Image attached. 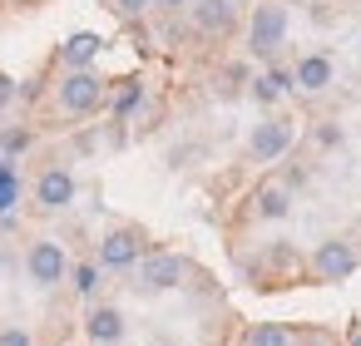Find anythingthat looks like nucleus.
<instances>
[{"instance_id": "obj_1", "label": "nucleus", "mask_w": 361, "mask_h": 346, "mask_svg": "<svg viewBox=\"0 0 361 346\" xmlns=\"http://www.w3.org/2000/svg\"><path fill=\"white\" fill-rule=\"evenodd\" d=\"M60 104H65L70 114H94V109L104 104V80H99L94 70H70V75L60 80Z\"/></svg>"}, {"instance_id": "obj_2", "label": "nucleus", "mask_w": 361, "mask_h": 346, "mask_svg": "<svg viewBox=\"0 0 361 346\" xmlns=\"http://www.w3.org/2000/svg\"><path fill=\"white\" fill-rule=\"evenodd\" d=\"M282 40H287V6H257L252 11V25H247L252 55H272Z\"/></svg>"}, {"instance_id": "obj_3", "label": "nucleus", "mask_w": 361, "mask_h": 346, "mask_svg": "<svg viewBox=\"0 0 361 346\" xmlns=\"http://www.w3.org/2000/svg\"><path fill=\"white\" fill-rule=\"evenodd\" d=\"M292 149V124L287 119H262L257 129H252V139H247V154L257 159V163H272V159H282Z\"/></svg>"}, {"instance_id": "obj_4", "label": "nucleus", "mask_w": 361, "mask_h": 346, "mask_svg": "<svg viewBox=\"0 0 361 346\" xmlns=\"http://www.w3.org/2000/svg\"><path fill=\"white\" fill-rule=\"evenodd\" d=\"M25 267H30V282H40V287H55V282L70 272V262H65V247H60V242H35V247H30V257H25Z\"/></svg>"}, {"instance_id": "obj_5", "label": "nucleus", "mask_w": 361, "mask_h": 346, "mask_svg": "<svg viewBox=\"0 0 361 346\" xmlns=\"http://www.w3.org/2000/svg\"><path fill=\"white\" fill-rule=\"evenodd\" d=\"M178 282H183V257H173V252H154V257L139 262V287H149V292H169V287H178Z\"/></svg>"}, {"instance_id": "obj_6", "label": "nucleus", "mask_w": 361, "mask_h": 346, "mask_svg": "<svg viewBox=\"0 0 361 346\" xmlns=\"http://www.w3.org/2000/svg\"><path fill=\"white\" fill-rule=\"evenodd\" d=\"M312 267L322 272V282H346L351 272H356V252H351V242H322L317 247V257H312Z\"/></svg>"}, {"instance_id": "obj_7", "label": "nucleus", "mask_w": 361, "mask_h": 346, "mask_svg": "<svg viewBox=\"0 0 361 346\" xmlns=\"http://www.w3.org/2000/svg\"><path fill=\"white\" fill-rule=\"evenodd\" d=\"M35 198H40V208H70L75 203V178L65 168H45L40 183H35Z\"/></svg>"}, {"instance_id": "obj_8", "label": "nucleus", "mask_w": 361, "mask_h": 346, "mask_svg": "<svg viewBox=\"0 0 361 346\" xmlns=\"http://www.w3.org/2000/svg\"><path fill=\"white\" fill-rule=\"evenodd\" d=\"M139 262V237L134 233H109L104 242H99V267H134Z\"/></svg>"}, {"instance_id": "obj_9", "label": "nucleus", "mask_w": 361, "mask_h": 346, "mask_svg": "<svg viewBox=\"0 0 361 346\" xmlns=\"http://www.w3.org/2000/svg\"><path fill=\"white\" fill-rule=\"evenodd\" d=\"M99 50H104V40L90 35V30H80V35H70V40L60 45V60H65L70 70H90V65L99 60Z\"/></svg>"}, {"instance_id": "obj_10", "label": "nucleus", "mask_w": 361, "mask_h": 346, "mask_svg": "<svg viewBox=\"0 0 361 346\" xmlns=\"http://www.w3.org/2000/svg\"><path fill=\"white\" fill-rule=\"evenodd\" d=\"M85 336L99 341V346H114V341L124 336V316H119L114 307H94V311L85 316Z\"/></svg>"}, {"instance_id": "obj_11", "label": "nucleus", "mask_w": 361, "mask_h": 346, "mask_svg": "<svg viewBox=\"0 0 361 346\" xmlns=\"http://www.w3.org/2000/svg\"><path fill=\"white\" fill-rule=\"evenodd\" d=\"M292 85H297V89H307V94L326 89V85H331V60H326V55H307V60H297Z\"/></svg>"}, {"instance_id": "obj_12", "label": "nucleus", "mask_w": 361, "mask_h": 346, "mask_svg": "<svg viewBox=\"0 0 361 346\" xmlns=\"http://www.w3.org/2000/svg\"><path fill=\"white\" fill-rule=\"evenodd\" d=\"M193 20H198V30H228L233 25V0H198Z\"/></svg>"}, {"instance_id": "obj_13", "label": "nucleus", "mask_w": 361, "mask_h": 346, "mask_svg": "<svg viewBox=\"0 0 361 346\" xmlns=\"http://www.w3.org/2000/svg\"><path fill=\"white\" fill-rule=\"evenodd\" d=\"M282 89H292V75H287V70H272V75L252 80V99H257V104H277Z\"/></svg>"}, {"instance_id": "obj_14", "label": "nucleus", "mask_w": 361, "mask_h": 346, "mask_svg": "<svg viewBox=\"0 0 361 346\" xmlns=\"http://www.w3.org/2000/svg\"><path fill=\"white\" fill-rule=\"evenodd\" d=\"M247 346H292V336H287L282 321H257V326L247 331Z\"/></svg>"}, {"instance_id": "obj_15", "label": "nucleus", "mask_w": 361, "mask_h": 346, "mask_svg": "<svg viewBox=\"0 0 361 346\" xmlns=\"http://www.w3.org/2000/svg\"><path fill=\"white\" fill-rule=\"evenodd\" d=\"M20 198V173H16V163L11 159H0V218L11 213V203Z\"/></svg>"}, {"instance_id": "obj_16", "label": "nucleus", "mask_w": 361, "mask_h": 346, "mask_svg": "<svg viewBox=\"0 0 361 346\" xmlns=\"http://www.w3.org/2000/svg\"><path fill=\"white\" fill-rule=\"evenodd\" d=\"M287 208H292V203H287V188L272 183V188L257 193V213H262V218H287Z\"/></svg>"}, {"instance_id": "obj_17", "label": "nucleus", "mask_w": 361, "mask_h": 346, "mask_svg": "<svg viewBox=\"0 0 361 346\" xmlns=\"http://www.w3.org/2000/svg\"><path fill=\"white\" fill-rule=\"evenodd\" d=\"M139 99H144V89H139V80H124V89L114 94V114H119V119H129V114L139 109Z\"/></svg>"}, {"instance_id": "obj_18", "label": "nucleus", "mask_w": 361, "mask_h": 346, "mask_svg": "<svg viewBox=\"0 0 361 346\" xmlns=\"http://www.w3.org/2000/svg\"><path fill=\"white\" fill-rule=\"evenodd\" d=\"M70 277H75V292H80V297H90V292L99 287V267H94V262H80Z\"/></svg>"}, {"instance_id": "obj_19", "label": "nucleus", "mask_w": 361, "mask_h": 346, "mask_svg": "<svg viewBox=\"0 0 361 346\" xmlns=\"http://www.w3.org/2000/svg\"><path fill=\"white\" fill-rule=\"evenodd\" d=\"M25 149H30V134L25 129H6V134H0V154H6V159H16Z\"/></svg>"}, {"instance_id": "obj_20", "label": "nucleus", "mask_w": 361, "mask_h": 346, "mask_svg": "<svg viewBox=\"0 0 361 346\" xmlns=\"http://www.w3.org/2000/svg\"><path fill=\"white\" fill-rule=\"evenodd\" d=\"M0 346H35V336L20 331V326H6V331H0Z\"/></svg>"}, {"instance_id": "obj_21", "label": "nucleus", "mask_w": 361, "mask_h": 346, "mask_svg": "<svg viewBox=\"0 0 361 346\" xmlns=\"http://www.w3.org/2000/svg\"><path fill=\"white\" fill-rule=\"evenodd\" d=\"M144 6H149V0H114V11H119V16H129V20H134V16H144Z\"/></svg>"}, {"instance_id": "obj_22", "label": "nucleus", "mask_w": 361, "mask_h": 346, "mask_svg": "<svg viewBox=\"0 0 361 346\" xmlns=\"http://www.w3.org/2000/svg\"><path fill=\"white\" fill-rule=\"evenodd\" d=\"M11 99H16V80H11V75H0V109H6Z\"/></svg>"}, {"instance_id": "obj_23", "label": "nucleus", "mask_w": 361, "mask_h": 346, "mask_svg": "<svg viewBox=\"0 0 361 346\" xmlns=\"http://www.w3.org/2000/svg\"><path fill=\"white\" fill-rule=\"evenodd\" d=\"M159 6H164V11H178V6H183V0H159Z\"/></svg>"}, {"instance_id": "obj_24", "label": "nucleus", "mask_w": 361, "mask_h": 346, "mask_svg": "<svg viewBox=\"0 0 361 346\" xmlns=\"http://www.w3.org/2000/svg\"><path fill=\"white\" fill-rule=\"evenodd\" d=\"M351 346H361V326H351Z\"/></svg>"}]
</instances>
